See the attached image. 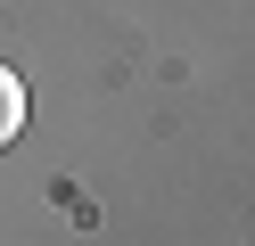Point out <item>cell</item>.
<instances>
[{
	"label": "cell",
	"mask_w": 255,
	"mask_h": 246,
	"mask_svg": "<svg viewBox=\"0 0 255 246\" xmlns=\"http://www.w3.org/2000/svg\"><path fill=\"white\" fill-rule=\"evenodd\" d=\"M17 131H25V82L8 74V66H0V148L17 140Z\"/></svg>",
	"instance_id": "obj_1"
}]
</instances>
